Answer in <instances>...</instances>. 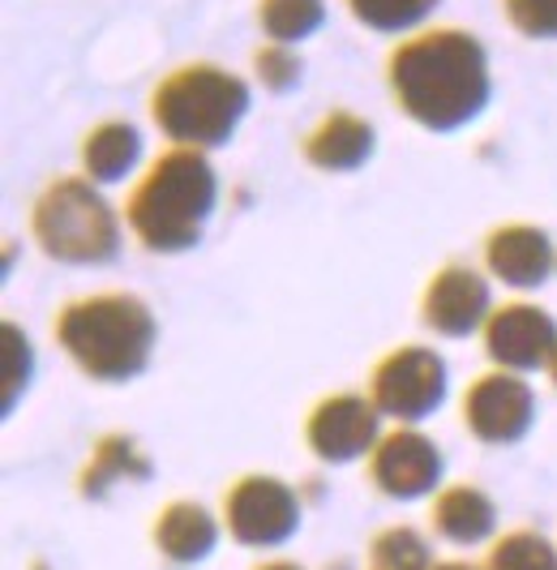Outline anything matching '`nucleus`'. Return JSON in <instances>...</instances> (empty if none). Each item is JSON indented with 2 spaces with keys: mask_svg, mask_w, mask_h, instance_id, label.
<instances>
[{
  "mask_svg": "<svg viewBox=\"0 0 557 570\" xmlns=\"http://www.w3.org/2000/svg\"><path fill=\"white\" fill-rule=\"evenodd\" d=\"M387 86L399 112L433 134H450L485 112L489 57L468 30H420L394 43L387 60Z\"/></svg>",
  "mask_w": 557,
  "mask_h": 570,
  "instance_id": "f257e3e1",
  "label": "nucleus"
},
{
  "mask_svg": "<svg viewBox=\"0 0 557 570\" xmlns=\"http://www.w3.org/2000/svg\"><path fill=\"white\" fill-rule=\"evenodd\" d=\"M219 198V180L197 146H172L129 189L125 219L150 254H180L197 245Z\"/></svg>",
  "mask_w": 557,
  "mask_h": 570,
  "instance_id": "f03ea898",
  "label": "nucleus"
},
{
  "mask_svg": "<svg viewBox=\"0 0 557 570\" xmlns=\"http://www.w3.org/2000/svg\"><path fill=\"white\" fill-rule=\"evenodd\" d=\"M60 347L95 382H129L155 352V314L141 296L99 292L69 301L52 322Z\"/></svg>",
  "mask_w": 557,
  "mask_h": 570,
  "instance_id": "7ed1b4c3",
  "label": "nucleus"
},
{
  "mask_svg": "<svg viewBox=\"0 0 557 570\" xmlns=\"http://www.w3.org/2000/svg\"><path fill=\"white\" fill-rule=\"evenodd\" d=\"M250 112V86L219 65H180L150 95V116L172 146H223Z\"/></svg>",
  "mask_w": 557,
  "mask_h": 570,
  "instance_id": "20e7f679",
  "label": "nucleus"
},
{
  "mask_svg": "<svg viewBox=\"0 0 557 570\" xmlns=\"http://www.w3.org/2000/svg\"><path fill=\"white\" fill-rule=\"evenodd\" d=\"M30 232L52 262L99 266L120 249V224L90 176H56L30 210Z\"/></svg>",
  "mask_w": 557,
  "mask_h": 570,
  "instance_id": "39448f33",
  "label": "nucleus"
},
{
  "mask_svg": "<svg viewBox=\"0 0 557 570\" xmlns=\"http://www.w3.org/2000/svg\"><path fill=\"white\" fill-rule=\"evenodd\" d=\"M369 400L378 403L382 416L403 425L433 416L446 400V361L420 343L394 347L369 373Z\"/></svg>",
  "mask_w": 557,
  "mask_h": 570,
  "instance_id": "423d86ee",
  "label": "nucleus"
},
{
  "mask_svg": "<svg viewBox=\"0 0 557 570\" xmlns=\"http://www.w3.org/2000/svg\"><path fill=\"white\" fill-rule=\"evenodd\" d=\"M223 528L250 549H275L301 528V498L278 476H241L223 493Z\"/></svg>",
  "mask_w": 557,
  "mask_h": 570,
  "instance_id": "0eeeda50",
  "label": "nucleus"
},
{
  "mask_svg": "<svg viewBox=\"0 0 557 570\" xmlns=\"http://www.w3.org/2000/svg\"><path fill=\"white\" fill-rule=\"evenodd\" d=\"M382 412L369 395H326L313 403L305 421V442L309 451L322 463H352L361 455H373L378 438H382Z\"/></svg>",
  "mask_w": 557,
  "mask_h": 570,
  "instance_id": "6e6552de",
  "label": "nucleus"
},
{
  "mask_svg": "<svg viewBox=\"0 0 557 570\" xmlns=\"http://www.w3.org/2000/svg\"><path fill=\"white\" fill-rule=\"evenodd\" d=\"M536 400L524 377L510 370L480 373L472 386L463 391V425L472 429V438L489 446H510L531 429Z\"/></svg>",
  "mask_w": 557,
  "mask_h": 570,
  "instance_id": "1a4fd4ad",
  "label": "nucleus"
},
{
  "mask_svg": "<svg viewBox=\"0 0 557 570\" xmlns=\"http://www.w3.org/2000/svg\"><path fill=\"white\" fill-rule=\"evenodd\" d=\"M485 352L498 370L528 373L549 365L557 352V322L540 305L510 301L485 317Z\"/></svg>",
  "mask_w": 557,
  "mask_h": 570,
  "instance_id": "9d476101",
  "label": "nucleus"
},
{
  "mask_svg": "<svg viewBox=\"0 0 557 570\" xmlns=\"http://www.w3.org/2000/svg\"><path fill=\"white\" fill-rule=\"evenodd\" d=\"M369 481L399 502L424 498L442 481V451L417 429H390L378 438V446L369 455Z\"/></svg>",
  "mask_w": 557,
  "mask_h": 570,
  "instance_id": "9b49d317",
  "label": "nucleus"
},
{
  "mask_svg": "<svg viewBox=\"0 0 557 570\" xmlns=\"http://www.w3.org/2000/svg\"><path fill=\"white\" fill-rule=\"evenodd\" d=\"M489 314H494L489 284H485L480 271L463 266V262H450L442 271H433V279L424 284V296H420L424 326L438 331V335H450V340L472 335L476 326H485Z\"/></svg>",
  "mask_w": 557,
  "mask_h": 570,
  "instance_id": "f8f14e48",
  "label": "nucleus"
},
{
  "mask_svg": "<svg viewBox=\"0 0 557 570\" xmlns=\"http://www.w3.org/2000/svg\"><path fill=\"white\" fill-rule=\"evenodd\" d=\"M485 266L510 287H540L557 266L554 240L531 224H501L485 236Z\"/></svg>",
  "mask_w": 557,
  "mask_h": 570,
  "instance_id": "ddd939ff",
  "label": "nucleus"
},
{
  "mask_svg": "<svg viewBox=\"0 0 557 570\" xmlns=\"http://www.w3.org/2000/svg\"><path fill=\"white\" fill-rule=\"evenodd\" d=\"M150 537H155V549L164 553L167 562L194 567L202 558H211V549L219 541V523H215V514L206 511L202 502L180 498V502H167L164 511H159Z\"/></svg>",
  "mask_w": 557,
  "mask_h": 570,
  "instance_id": "4468645a",
  "label": "nucleus"
},
{
  "mask_svg": "<svg viewBox=\"0 0 557 570\" xmlns=\"http://www.w3.org/2000/svg\"><path fill=\"white\" fill-rule=\"evenodd\" d=\"M373 155V125L356 112H326L305 138V159L322 171H352Z\"/></svg>",
  "mask_w": 557,
  "mask_h": 570,
  "instance_id": "2eb2a0df",
  "label": "nucleus"
},
{
  "mask_svg": "<svg viewBox=\"0 0 557 570\" xmlns=\"http://www.w3.org/2000/svg\"><path fill=\"white\" fill-rule=\"evenodd\" d=\"M429 523L433 532L450 544H480L489 541L494 523H498V511L489 502V493L476 485H446L438 498H433V511H429Z\"/></svg>",
  "mask_w": 557,
  "mask_h": 570,
  "instance_id": "dca6fc26",
  "label": "nucleus"
},
{
  "mask_svg": "<svg viewBox=\"0 0 557 570\" xmlns=\"http://www.w3.org/2000/svg\"><path fill=\"white\" fill-rule=\"evenodd\" d=\"M141 159V134L125 120H104L82 138V171L95 185L125 180Z\"/></svg>",
  "mask_w": 557,
  "mask_h": 570,
  "instance_id": "f3484780",
  "label": "nucleus"
},
{
  "mask_svg": "<svg viewBox=\"0 0 557 570\" xmlns=\"http://www.w3.org/2000/svg\"><path fill=\"white\" fill-rule=\"evenodd\" d=\"M150 476V459L141 455V446L125 433H108L95 442L90 451V463L78 476V489L82 498H104L116 481H146Z\"/></svg>",
  "mask_w": 557,
  "mask_h": 570,
  "instance_id": "a211bd4d",
  "label": "nucleus"
},
{
  "mask_svg": "<svg viewBox=\"0 0 557 570\" xmlns=\"http://www.w3.org/2000/svg\"><path fill=\"white\" fill-rule=\"evenodd\" d=\"M326 22L322 0H262L257 4V27L271 43H301Z\"/></svg>",
  "mask_w": 557,
  "mask_h": 570,
  "instance_id": "6ab92c4d",
  "label": "nucleus"
},
{
  "mask_svg": "<svg viewBox=\"0 0 557 570\" xmlns=\"http://www.w3.org/2000/svg\"><path fill=\"white\" fill-rule=\"evenodd\" d=\"M369 562H373V570H429L433 567L429 541L420 537L417 528H408V523L378 532L373 544H369Z\"/></svg>",
  "mask_w": 557,
  "mask_h": 570,
  "instance_id": "aec40b11",
  "label": "nucleus"
},
{
  "mask_svg": "<svg viewBox=\"0 0 557 570\" xmlns=\"http://www.w3.org/2000/svg\"><path fill=\"white\" fill-rule=\"evenodd\" d=\"M485 570H557V549L540 532L519 528V532H506L494 549H489V562Z\"/></svg>",
  "mask_w": 557,
  "mask_h": 570,
  "instance_id": "412c9836",
  "label": "nucleus"
},
{
  "mask_svg": "<svg viewBox=\"0 0 557 570\" xmlns=\"http://www.w3.org/2000/svg\"><path fill=\"white\" fill-rule=\"evenodd\" d=\"M348 9L361 27L399 35V30H412L417 22H424L438 9V0H348Z\"/></svg>",
  "mask_w": 557,
  "mask_h": 570,
  "instance_id": "4be33fe9",
  "label": "nucleus"
},
{
  "mask_svg": "<svg viewBox=\"0 0 557 570\" xmlns=\"http://www.w3.org/2000/svg\"><path fill=\"white\" fill-rule=\"evenodd\" d=\"M501 13L528 39H557V0H501Z\"/></svg>",
  "mask_w": 557,
  "mask_h": 570,
  "instance_id": "5701e85b",
  "label": "nucleus"
},
{
  "mask_svg": "<svg viewBox=\"0 0 557 570\" xmlns=\"http://www.w3.org/2000/svg\"><path fill=\"white\" fill-rule=\"evenodd\" d=\"M253 69H257V78L266 90H292V86L301 82V60L296 52L287 48V43H262L257 52H253Z\"/></svg>",
  "mask_w": 557,
  "mask_h": 570,
  "instance_id": "b1692460",
  "label": "nucleus"
},
{
  "mask_svg": "<svg viewBox=\"0 0 557 570\" xmlns=\"http://www.w3.org/2000/svg\"><path fill=\"white\" fill-rule=\"evenodd\" d=\"M30 382V347H27V335L13 326V322H4V416L13 412V403H18V391Z\"/></svg>",
  "mask_w": 557,
  "mask_h": 570,
  "instance_id": "393cba45",
  "label": "nucleus"
},
{
  "mask_svg": "<svg viewBox=\"0 0 557 570\" xmlns=\"http://www.w3.org/2000/svg\"><path fill=\"white\" fill-rule=\"evenodd\" d=\"M429 570H485V567H476V562H433Z\"/></svg>",
  "mask_w": 557,
  "mask_h": 570,
  "instance_id": "a878e982",
  "label": "nucleus"
},
{
  "mask_svg": "<svg viewBox=\"0 0 557 570\" xmlns=\"http://www.w3.org/2000/svg\"><path fill=\"white\" fill-rule=\"evenodd\" d=\"M257 570H305V567H296V562H287V558H275V562H262Z\"/></svg>",
  "mask_w": 557,
  "mask_h": 570,
  "instance_id": "bb28decb",
  "label": "nucleus"
},
{
  "mask_svg": "<svg viewBox=\"0 0 557 570\" xmlns=\"http://www.w3.org/2000/svg\"><path fill=\"white\" fill-rule=\"evenodd\" d=\"M549 373H554V386H557V352H554V361H549Z\"/></svg>",
  "mask_w": 557,
  "mask_h": 570,
  "instance_id": "cd10ccee",
  "label": "nucleus"
}]
</instances>
